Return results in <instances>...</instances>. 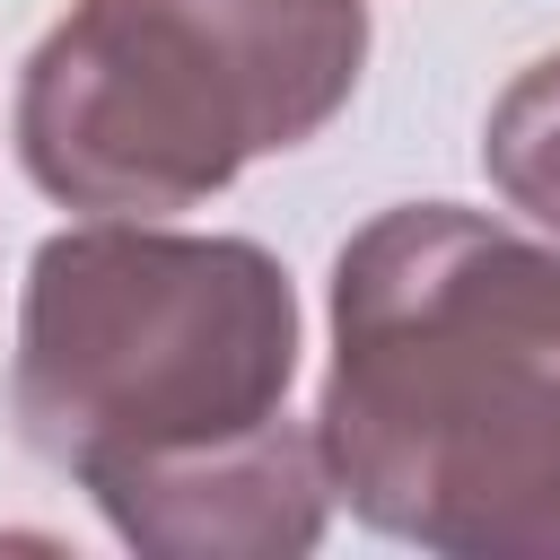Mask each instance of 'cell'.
I'll use <instances>...</instances> for the list:
<instances>
[{"mask_svg":"<svg viewBox=\"0 0 560 560\" xmlns=\"http://www.w3.org/2000/svg\"><path fill=\"white\" fill-rule=\"evenodd\" d=\"M332 499L446 560L560 551V236L455 201L376 210L332 262L315 402Z\"/></svg>","mask_w":560,"mask_h":560,"instance_id":"6da1fadb","label":"cell"},{"mask_svg":"<svg viewBox=\"0 0 560 560\" xmlns=\"http://www.w3.org/2000/svg\"><path fill=\"white\" fill-rule=\"evenodd\" d=\"M289 376L298 289L254 236L88 219L26 262L9 411L88 499L271 429Z\"/></svg>","mask_w":560,"mask_h":560,"instance_id":"7a4b0ae2","label":"cell"},{"mask_svg":"<svg viewBox=\"0 0 560 560\" xmlns=\"http://www.w3.org/2000/svg\"><path fill=\"white\" fill-rule=\"evenodd\" d=\"M368 70V0H70L18 79L26 175L88 219H166L315 140Z\"/></svg>","mask_w":560,"mask_h":560,"instance_id":"3957f363","label":"cell"},{"mask_svg":"<svg viewBox=\"0 0 560 560\" xmlns=\"http://www.w3.org/2000/svg\"><path fill=\"white\" fill-rule=\"evenodd\" d=\"M96 508L131 551H158V560H289L324 534L332 472H324L315 429H298L280 411L271 429H254L201 464H175L158 481H131Z\"/></svg>","mask_w":560,"mask_h":560,"instance_id":"277c9868","label":"cell"},{"mask_svg":"<svg viewBox=\"0 0 560 560\" xmlns=\"http://www.w3.org/2000/svg\"><path fill=\"white\" fill-rule=\"evenodd\" d=\"M481 166L508 210H525L542 236H560V52L508 79V96L490 105V131H481Z\"/></svg>","mask_w":560,"mask_h":560,"instance_id":"5b68a950","label":"cell"}]
</instances>
